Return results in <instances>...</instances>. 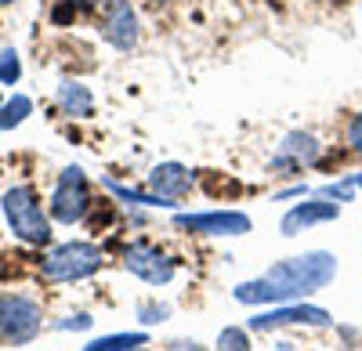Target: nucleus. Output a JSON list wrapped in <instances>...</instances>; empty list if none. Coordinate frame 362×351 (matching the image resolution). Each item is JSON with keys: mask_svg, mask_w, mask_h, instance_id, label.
Here are the masks:
<instances>
[{"mask_svg": "<svg viewBox=\"0 0 362 351\" xmlns=\"http://www.w3.org/2000/svg\"><path fill=\"white\" fill-rule=\"evenodd\" d=\"M348 145H351L355 156H362V112H355L351 124H348Z\"/></svg>", "mask_w": 362, "mask_h": 351, "instance_id": "obj_21", "label": "nucleus"}, {"mask_svg": "<svg viewBox=\"0 0 362 351\" xmlns=\"http://www.w3.org/2000/svg\"><path fill=\"white\" fill-rule=\"evenodd\" d=\"M58 105H62V112H69V116H80V120H87V116L95 112V98H90V91L76 80L58 83Z\"/></svg>", "mask_w": 362, "mask_h": 351, "instance_id": "obj_13", "label": "nucleus"}, {"mask_svg": "<svg viewBox=\"0 0 362 351\" xmlns=\"http://www.w3.org/2000/svg\"><path fill=\"white\" fill-rule=\"evenodd\" d=\"M167 315H170V308H167V304H148V301H141V304H138V319H141L145 326L167 323Z\"/></svg>", "mask_w": 362, "mask_h": 351, "instance_id": "obj_18", "label": "nucleus"}, {"mask_svg": "<svg viewBox=\"0 0 362 351\" xmlns=\"http://www.w3.org/2000/svg\"><path fill=\"white\" fill-rule=\"evenodd\" d=\"M0 4H15V0H0Z\"/></svg>", "mask_w": 362, "mask_h": 351, "instance_id": "obj_26", "label": "nucleus"}, {"mask_svg": "<svg viewBox=\"0 0 362 351\" xmlns=\"http://www.w3.org/2000/svg\"><path fill=\"white\" fill-rule=\"evenodd\" d=\"M254 333H268V330H283V326H334V315H329L326 308L319 304H305V301H297V304H276L272 311H261L254 315L250 323H247Z\"/></svg>", "mask_w": 362, "mask_h": 351, "instance_id": "obj_6", "label": "nucleus"}, {"mask_svg": "<svg viewBox=\"0 0 362 351\" xmlns=\"http://www.w3.org/2000/svg\"><path fill=\"white\" fill-rule=\"evenodd\" d=\"M44 326V311L33 297L22 294H0V337L8 344H29Z\"/></svg>", "mask_w": 362, "mask_h": 351, "instance_id": "obj_4", "label": "nucleus"}, {"mask_svg": "<svg viewBox=\"0 0 362 351\" xmlns=\"http://www.w3.org/2000/svg\"><path fill=\"white\" fill-rule=\"evenodd\" d=\"M0 105H4V102H0Z\"/></svg>", "mask_w": 362, "mask_h": 351, "instance_id": "obj_27", "label": "nucleus"}, {"mask_svg": "<svg viewBox=\"0 0 362 351\" xmlns=\"http://www.w3.org/2000/svg\"><path fill=\"white\" fill-rule=\"evenodd\" d=\"M351 185H355V189H362V170H358V174H351Z\"/></svg>", "mask_w": 362, "mask_h": 351, "instance_id": "obj_24", "label": "nucleus"}, {"mask_svg": "<svg viewBox=\"0 0 362 351\" xmlns=\"http://www.w3.org/2000/svg\"><path fill=\"white\" fill-rule=\"evenodd\" d=\"M62 4H73V8H95L98 0H62Z\"/></svg>", "mask_w": 362, "mask_h": 351, "instance_id": "obj_23", "label": "nucleus"}, {"mask_svg": "<svg viewBox=\"0 0 362 351\" xmlns=\"http://www.w3.org/2000/svg\"><path fill=\"white\" fill-rule=\"evenodd\" d=\"M319 196H322V199H334V203H348V199L355 196V185H351V178H344V182H337V185H322Z\"/></svg>", "mask_w": 362, "mask_h": 351, "instance_id": "obj_19", "label": "nucleus"}, {"mask_svg": "<svg viewBox=\"0 0 362 351\" xmlns=\"http://www.w3.org/2000/svg\"><path fill=\"white\" fill-rule=\"evenodd\" d=\"M22 80V62H18V51L4 47L0 51V83H18Z\"/></svg>", "mask_w": 362, "mask_h": 351, "instance_id": "obj_17", "label": "nucleus"}, {"mask_svg": "<svg viewBox=\"0 0 362 351\" xmlns=\"http://www.w3.org/2000/svg\"><path fill=\"white\" fill-rule=\"evenodd\" d=\"M127 351H148V347H145V344H138V347H127Z\"/></svg>", "mask_w": 362, "mask_h": 351, "instance_id": "obj_25", "label": "nucleus"}, {"mask_svg": "<svg viewBox=\"0 0 362 351\" xmlns=\"http://www.w3.org/2000/svg\"><path fill=\"white\" fill-rule=\"evenodd\" d=\"M319 138L308 134V131H290L279 145V156L272 160L268 167L272 170H297V167H305V163H315L319 160Z\"/></svg>", "mask_w": 362, "mask_h": 351, "instance_id": "obj_11", "label": "nucleus"}, {"mask_svg": "<svg viewBox=\"0 0 362 351\" xmlns=\"http://www.w3.org/2000/svg\"><path fill=\"white\" fill-rule=\"evenodd\" d=\"M218 351H250V333L243 326H225L218 333Z\"/></svg>", "mask_w": 362, "mask_h": 351, "instance_id": "obj_16", "label": "nucleus"}, {"mask_svg": "<svg viewBox=\"0 0 362 351\" xmlns=\"http://www.w3.org/2000/svg\"><path fill=\"white\" fill-rule=\"evenodd\" d=\"M102 265H105V257H102V250L95 243L69 239L62 246H54L40 261V275L47 282H80V279H90Z\"/></svg>", "mask_w": 362, "mask_h": 351, "instance_id": "obj_3", "label": "nucleus"}, {"mask_svg": "<svg viewBox=\"0 0 362 351\" xmlns=\"http://www.w3.org/2000/svg\"><path fill=\"white\" fill-rule=\"evenodd\" d=\"M148 189H153L160 199H167L170 207H174L181 196H189V189H192V170H189L185 163L167 160V163L153 167V174H148Z\"/></svg>", "mask_w": 362, "mask_h": 351, "instance_id": "obj_12", "label": "nucleus"}, {"mask_svg": "<svg viewBox=\"0 0 362 351\" xmlns=\"http://www.w3.org/2000/svg\"><path fill=\"white\" fill-rule=\"evenodd\" d=\"M102 37H105L116 51H134V47H138V15H134V8H131V0H112V4H109Z\"/></svg>", "mask_w": 362, "mask_h": 351, "instance_id": "obj_10", "label": "nucleus"}, {"mask_svg": "<svg viewBox=\"0 0 362 351\" xmlns=\"http://www.w3.org/2000/svg\"><path fill=\"white\" fill-rule=\"evenodd\" d=\"M138 344H148V333L145 330H134V333H109V337H98L90 340L83 351H127V347H138Z\"/></svg>", "mask_w": 362, "mask_h": 351, "instance_id": "obj_14", "label": "nucleus"}, {"mask_svg": "<svg viewBox=\"0 0 362 351\" xmlns=\"http://www.w3.org/2000/svg\"><path fill=\"white\" fill-rule=\"evenodd\" d=\"M341 218V203H334V199H305V203H293V207L283 214V221H279V232L286 239H293V236H300V232H308V228H315V225H329V221H337Z\"/></svg>", "mask_w": 362, "mask_h": 351, "instance_id": "obj_9", "label": "nucleus"}, {"mask_svg": "<svg viewBox=\"0 0 362 351\" xmlns=\"http://www.w3.org/2000/svg\"><path fill=\"white\" fill-rule=\"evenodd\" d=\"M90 210V192H87V178L80 167H66L58 174V185L51 192V218L62 225H76L83 221Z\"/></svg>", "mask_w": 362, "mask_h": 351, "instance_id": "obj_5", "label": "nucleus"}, {"mask_svg": "<svg viewBox=\"0 0 362 351\" xmlns=\"http://www.w3.org/2000/svg\"><path fill=\"white\" fill-rule=\"evenodd\" d=\"M124 268H127L131 275H138L141 282H148V286H167V282L174 279V272H177L174 257L163 254V250L153 246V243H131V246L124 250Z\"/></svg>", "mask_w": 362, "mask_h": 351, "instance_id": "obj_8", "label": "nucleus"}, {"mask_svg": "<svg viewBox=\"0 0 362 351\" xmlns=\"http://www.w3.org/2000/svg\"><path fill=\"white\" fill-rule=\"evenodd\" d=\"M29 112H33V98H29V95H15L11 102L0 105V131H11V127L25 124Z\"/></svg>", "mask_w": 362, "mask_h": 351, "instance_id": "obj_15", "label": "nucleus"}, {"mask_svg": "<svg viewBox=\"0 0 362 351\" xmlns=\"http://www.w3.org/2000/svg\"><path fill=\"white\" fill-rule=\"evenodd\" d=\"M0 210L8 218V228L15 232V239L29 246H47L51 243V218L40 207V196L33 185H15L0 199Z\"/></svg>", "mask_w": 362, "mask_h": 351, "instance_id": "obj_2", "label": "nucleus"}, {"mask_svg": "<svg viewBox=\"0 0 362 351\" xmlns=\"http://www.w3.org/2000/svg\"><path fill=\"white\" fill-rule=\"evenodd\" d=\"M90 326H95V319L83 315V311L66 315V319H58V323H54V330H90Z\"/></svg>", "mask_w": 362, "mask_h": 351, "instance_id": "obj_20", "label": "nucleus"}, {"mask_svg": "<svg viewBox=\"0 0 362 351\" xmlns=\"http://www.w3.org/2000/svg\"><path fill=\"white\" fill-rule=\"evenodd\" d=\"M170 351H210L199 340H170Z\"/></svg>", "mask_w": 362, "mask_h": 351, "instance_id": "obj_22", "label": "nucleus"}, {"mask_svg": "<svg viewBox=\"0 0 362 351\" xmlns=\"http://www.w3.org/2000/svg\"><path fill=\"white\" fill-rule=\"evenodd\" d=\"M337 279V257L329 250H308V254H297L286 257L279 265H272L264 275L250 279V282H239L232 290V297L239 304H297L312 294H319L322 286H329Z\"/></svg>", "mask_w": 362, "mask_h": 351, "instance_id": "obj_1", "label": "nucleus"}, {"mask_svg": "<svg viewBox=\"0 0 362 351\" xmlns=\"http://www.w3.org/2000/svg\"><path fill=\"white\" fill-rule=\"evenodd\" d=\"M174 228H185L192 236H247L254 228L250 214L243 210H199V214H174Z\"/></svg>", "mask_w": 362, "mask_h": 351, "instance_id": "obj_7", "label": "nucleus"}]
</instances>
